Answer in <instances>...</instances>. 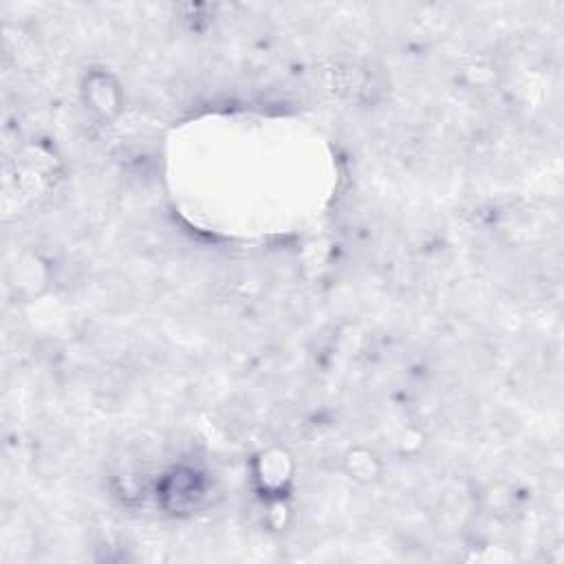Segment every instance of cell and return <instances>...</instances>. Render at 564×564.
I'll return each instance as SVG.
<instances>
[{"instance_id": "6da1fadb", "label": "cell", "mask_w": 564, "mask_h": 564, "mask_svg": "<svg viewBox=\"0 0 564 564\" xmlns=\"http://www.w3.org/2000/svg\"><path fill=\"white\" fill-rule=\"evenodd\" d=\"M79 95L99 121H115L123 110V86L119 77L104 68H90L79 84Z\"/></svg>"}, {"instance_id": "7a4b0ae2", "label": "cell", "mask_w": 564, "mask_h": 564, "mask_svg": "<svg viewBox=\"0 0 564 564\" xmlns=\"http://www.w3.org/2000/svg\"><path fill=\"white\" fill-rule=\"evenodd\" d=\"M295 463L284 447H269L253 458V480L267 498L286 496L289 485L293 482Z\"/></svg>"}, {"instance_id": "3957f363", "label": "cell", "mask_w": 564, "mask_h": 564, "mask_svg": "<svg viewBox=\"0 0 564 564\" xmlns=\"http://www.w3.org/2000/svg\"><path fill=\"white\" fill-rule=\"evenodd\" d=\"M9 286L20 297H37L48 286V262L37 251L20 253L9 271Z\"/></svg>"}, {"instance_id": "277c9868", "label": "cell", "mask_w": 564, "mask_h": 564, "mask_svg": "<svg viewBox=\"0 0 564 564\" xmlns=\"http://www.w3.org/2000/svg\"><path fill=\"white\" fill-rule=\"evenodd\" d=\"M341 469L357 485H375L383 476V460L375 449L352 445L341 456Z\"/></svg>"}]
</instances>
